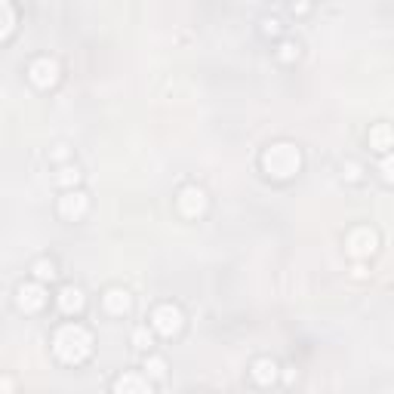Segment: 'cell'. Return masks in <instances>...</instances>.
Instances as JSON below:
<instances>
[{
    "mask_svg": "<svg viewBox=\"0 0 394 394\" xmlns=\"http://www.w3.org/2000/svg\"><path fill=\"white\" fill-rule=\"evenodd\" d=\"M391 176H394L391 173V157H385L382 160V179H385V182H391Z\"/></svg>",
    "mask_w": 394,
    "mask_h": 394,
    "instance_id": "cell-21",
    "label": "cell"
},
{
    "mask_svg": "<svg viewBox=\"0 0 394 394\" xmlns=\"http://www.w3.org/2000/svg\"><path fill=\"white\" fill-rule=\"evenodd\" d=\"M253 379L259 385H271L277 379V364L271 361V357H259V361L253 364Z\"/></svg>",
    "mask_w": 394,
    "mask_h": 394,
    "instance_id": "cell-12",
    "label": "cell"
},
{
    "mask_svg": "<svg viewBox=\"0 0 394 394\" xmlns=\"http://www.w3.org/2000/svg\"><path fill=\"white\" fill-rule=\"evenodd\" d=\"M145 373H148V379H164V376H167V361H164V357H148Z\"/></svg>",
    "mask_w": 394,
    "mask_h": 394,
    "instance_id": "cell-15",
    "label": "cell"
},
{
    "mask_svg": "<svg viewBox=\"0 0 394 394\" xmlns=\"http://www.w3.org/2000/svg\"><path fill=\"white\" fill-rule=\"evenodd\" d=\"M262 164H265V173L271 179H290L299 173L302 167V154L299 148L290 145V142H277L262 154Z\"/></svg>",
    "mask_w": 394,
    "mask_h": 394,
    "instance_id": "cell-2",
    "label": "cell"
},
{
    "mask_svg": "<svg viewBox=\"0 0 394 394\" xmlns=\"http://www.w3.org/2000/svg\"><path fill=\"white\" fill-rule=\"evenodd\" d=\"M52 351L65 364H84L89 351H93V336L80 324H65L52 339Z\"/></svg>",
    "mask_w": 394,
    "mask_h": 394,
    "instance_id": "cell-1",
    "label": "cell"
},
{
    "mask_svg": "<svg viewBox=\"0 0 394 394\" xmlns=\"http://www.w3.org/2000/svg\"><path fill=\"white\" fill-rule=\"evenodd\" d=\"M56 179H59V185L71 188V185H77V182H80V169H77V167H62Z\"/></svg>",
    "mask_w": 394,
    "mask_h": 394,
    "instance_id": "cell-17",
    "label": "cell"
},
{
    "mask_svg": "<svg viewBox=\"0 0 394 394\" xmlns=\"http://www.w3.org/2000/svg\"><path fill=\"white\" fill-rule=\"evenodd\" d=\"M370 145L379 148V151H388L391 148V127H388V123H379V127L370 133Z\"/></svg>",
    "mask_w": 394,
    "mask_h": 394,
    "instance_id": "cell-14",
    "label": "cell"
},
{
    "mask_svg": "<svg viewBox=\"0 0 394 394\" xmlns=\"http://www.w3.org/2000/svg\"><path fill=\"white\" fill-rule=\"evenodd\" d=\"M207 194H203V188H197V185H188L182 188V194H179V210H182V216L188 219H197V216H203L207 213Z\"/></svg>",
    "mask_w": 394,
    "mask_h": 394,
    "instance_id": "cell-5",
    "label": "cell"
},
{
    "mask_svg": "<svg viewBox=\"0 0 394 394\" xmlns=\"http://www.w3.org/2000/svg\"><path fill=\"white\" fill-rule=\"evenodd\" d=\"M345 176H348V179H357V176H361V167H357V164H348V167H345Z\"/></svg>",
    "mask_w": 394,
    "mask_h": 394,
    "instance_id": "cell-22",
    "label": "cell"
},
{
    "mask_svg": "<svg viewBox=\"0 0 394 394\" xmlns=\"http://www.w3.org/2000/svg\"><path fill=\"white\" fill-rule=\"evenodd\" d=\"M65 154H68L65 145H56V148H52V157H56V160H65Z\"/></svg>",
    "mask_w": 394,
    "mask_h": 394,
    "instance_id": "cell-23",
    "label": "cell"
},
{
    "mask_svg": "<svg viewBox=\"0 0 394 394\" xmlns=\"http://www.w3.org/2000/svg\"><path fill=\"white\" fill-rule=\"evenodd\" d=\"M296 56H299V47H296V43H290V40H286L283 47H281V59H283V62H293Z\"/></svg>",
    "mask_w": 394,
    "mask_h": 394,
    "instance_id": "cell-19",
    "label": "cell"
},
{
    "mask_svg": "<svg viewBox=\"0 0 394 394\" xmlns=\"http://www.w3.org/2000/svg\"><path fill=\"white\" fill-rule=\"evenodd\" d=\"M86 299H84V290H77V286H62L59 293V308L65 311V315H77V311H84Z\"/></svg>",
    "mask_w": 394,
    "mask_h": 394,
    "instance_id": "cell-10",
    "label": "cell"
},
{
    "mask_svg": "<svg viewBox=\"0 0 394 394\" xmlns=\"http://www.w3.org/2000/svg\"><path fill=\"white\" fill-rule=\"evenodd\" d=\"M0 391H13V379H0Z\"/></svg>",
    "mask_w": 394,
    "mask_h": 394,
    "instance_id": "cell-24",
    "label": "cell"
},
{
    "mask_svg": "<svg viewBox=\"0 0 394 394\" xmlns=\"http://www.w3.org/2000/svg\"><path fill=\"white\" fill-rule=\"evenodd\" d=\"M114 394H151V385L145 376L139 373H123L118 382H114Z\"/></svg>",
    "mask_w": 394,
    "mask_h": 394,
    "instance_id": "cell-9",
    "label": "cell"
},
{
    "mask_svg": "<svg viewBox=\"0 0 394 394\" xmlns=\"http://www.w3.org/2000/svg\"><path fill=\"white\" fill-rule=\"evenodd\" d=\"M376 244H379V237H376L373 228H354L351 235H348L345 247H348V256L354 259H366L376 253Z\"/></svg>",
    "mask_w": 394,
    "mask_h": 394,
    "instance_id": "cell-4",
    "label": "cell"
},
{
    "mask_svg": "<svg viewBox=\"0 0 394 394\" xmlns=\"http://www.w3.org/2000/svg\"><path fill=\"white\" fill-rule=\"evenodd\" d=\"M133 345H136V348H148L151 345V333L145 327H139L136 333H133Z\"/></svg>",
    "mask_w": 394,
    "mask_h": 394,
    "instance_id": "cell-18",
    "label": "cell"
},
{
    "mask_svg": "<svg viewBox=\"0 0 394 394\" xmlns=\"http://www.w3.org/2000/svg\"><path fill=\"white\" fill-rule=\"evenodd\" d=\"M16 28V10L6 0H0V40H6Z\"/></svg>",
    "mask_w": 394,
    "mask_h": 394,
    "instance_id": "cell-13",
    "label": "cell"
},
{
    "mask_svg": "<svg viewBox=\"0 0 394 394\" xmlns=\"http://www.w3.org/2000/svg\"><path fill=\"white\" fill-rule=\"evenodd\" d=\"M151 327H154L160 336L173 339L179 330H182V311L176 305H157L154 315H151Z\"/></svg>",
    "mask_w": 394,
    "mask_h": 394,
    "instance_id": "cell-3",
    "label": "cell"
},
{
    "mask_svg": "<svg viewBox=\"0 0 394 394\" xmlns=\"http://www.w3.org/2000/svg\"><path fill=\"white\" fill-rule=\"evenodd\" d=\"M86 210H89V197L84 191H74V188H71V191H65V194L59 197V213L65 219H71V222H77L80 216H86Z\"/></svg>",
    "mask_w": 394,
    "mask_h": 394,
    "instance_id": "cell-7",
    "label": "cell"
},
{
    "mask_svg": "<svg viewBox=\"0 0 394 394\" xmlns=\"http://www.w3.org/2000/svg\"><path fill=\"white\" fill-rule=\"evenodd\" d=\"M277 28H281V22H277V19H265L262 22V31L265 34H277Z\"/></svg>",
    "mask_w": 394,
    "mask_h": 394,
    "instance_id": "cell-20",
    "label": "cell"
},
{
    "mask_svg": "<svg viewBox=\"0 0 394 394\" xmlns=\"http://www.w3.org/2000/svg\"><path fill=\"white\" fill-rule=\"evenodd\" d=\"M16 302H19V308L25 315H34V311H40L47 305V290H43L40 283H22L19 293H16Z\"/></svg>",
    "mask_w": 394,
    "mask_h": 394,
    "instance_id": "cell-6",
    "label": "cell"
},
{
    "mask_svg": "<svg viewBox=\"0 0 394 394\" xmlns=\"http://www.w3.org/2000/svg\"><path fill=\"white\" fill-rule=\"evenodd\" d=\"M28 74L38 86H52L59 80V65L52 59H38V62H31Z\"/></svg>",
    "mask_w": 394,
    "mask_h": 394,
    "instance_id": "cell-8",
    "label": "cell"
},
{
    "mask_svg": "<svg viewBox=\"0 0 394 394\" xmlns=\"http://www.w3.org/2000/svg\"><path fill=\"white\" fill-rule=\"evenodd\" d=\"M34 274H38V281H52L56 277V265L50 259H40V262H34Z\"/></svg>",
    "mask_w": 394,
    "mask_h": 394,
    "instance_id": "cell-16",
    "label": "cell"
},
{
    "mask_svg": "<svg viewBox=\"0 0 394 394\" xmlns=\"http://www.w3.org/2000/svg\"><path fill=\"white\" fill-rule=\"evenodd\" d=\"M102 302H105V311H111V315H127L133 308V296L127 290H108Z\"/></svg>",
    "mask_w": 394,
    "mask_h": 394,
    "instance_id": "cell-11",
    "label": "cell"
}]
</instances>
